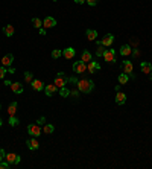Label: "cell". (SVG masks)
Listing matches in <instances>:
<instances>
[{"mask_svg":"<svg viewBox=\"0 0 152 169\" xmlns=\"http://www.w3.org/2000/svg\"><path fill=\"white\" fill-rule=\"evenodd\" d=\"M32 26H34L35 29L43 28V20H40L38 17H34V18H32Z\"/></svg>","mask_w":152,"mask_h":169,"instance_id":"484cf974","label":"cell"},{"mask_svg":"<svg viewBox=\"0 0 152 169\" xmlns=\"http://www.w3.org/2000/svg\"><path fill=\"white\" fill-rule=\"evenodd\" d=\"M67 82H69V78L64 76V73H62V72H59L58 75H56V78H55V81H53V84H55L58 88L66 87V86H67Z\"/></svg>","mask_w":152,"mask_h":169,"instance_id":"7a4b0ae2","label":"cell"},{"mask_svg":"<svg viewBox=\"0 0 152 169\" xmlns=\"http://www.w3.org/2000/svg\"><path fill=\"white\" fill-rule=\"evenodd\" d=\"M12 62H14V55L12 54H6L3 58H2V64L5 67H11L12 66Z\"/></svg>","mask_w":152,"mask_h":169,"instance_id":"7c38bea8","label":"cell"},{"mask_svg":"<svg viewBox=\"0 0 152 169\" xmlns=\"http://www.w3.org/2000/svg\"><path fill=\"white\" fill-rule=\"evenodd\" d=\"M149 76H151V79H152V72H151V73H149Z\"/></svg>","mask_w":152,"mask_h":169,"instance_id":"7bdbcfd3","label":"cell"},{"mask_svg":"<svg viewBox=\"0 0 152 169\" xmlns=\"http://www.w3.org/2000/svg\"><path fill=\"white\" fill-rule=\"evenodd\" d=\"M87 38H88L90 41H96V37H97V32L94 29H87V32H85Z\"/></svg>","mask_w":152,"mask_h":169,"instance_id":"44dd1931","label":"cell"},{"mask_svg":"<svg viewBox=\"0 0 152 169\" xmlns=\"http://www.w3.org/2000/svg\"><path fill=\"white\" fill-rule=\"evenodd\" d=\"M0 110H2V105H0Z\"/></svg>","mask_w":152,"mask_h":169,"instance_id":"ee69618b","label":"cell"},{"mask_svg":"<svg viewBox=\"0 0 152 169\" xmlns=\"http://www.w3.org/2000/svg\"><path fill=\"white\" fill-rule=\"evenodd\" d=\"M101 43H102V46H105V47L113 46V43H114V35H113V34H106V35L101 40Z\"/></svg>","mask_w":152,"mask_h":169,"instance_id":"9c48e42d","label":"cell"},{"mask_svg":"<svg viewBox=\"0 0 152 169\" xmlns=\"http://www.w3.org/2000/svg\"><path fill=\"white\" fill-rule=\"evenodd\" d=\"M5 157H6V152H5V149H3V148H0V162H2V160H5Z\"/></svg>","mask_w":152,"mask_h":169,"instance_id":"e575fe53","label":"cell"},{"mask_svg":"<svg viewBox=\"0 0 152 169\" xmlns=\"http://www.w3.org/2000/svg\"><path fill=\"white\" fill-rule=\"evenodd\" d=\"M126 102V94L122 93V91H117L116 93V104L117 105H123Z\"/></svg>","mask_w":152,"mask_h":169,"instance_id":"2e32d148","label":"cell"},{"mask_svg":"<svg viewBox=\"0 0 152 169\" xmlns=\"http://www.w3.org/2000/svg\"><path fill=\"white\" fill-rule=\"evenodd\" d=\"M140 69H142V72H143V73L149 75V73L152 72V64H151V62H146V61H143L142 64H140Z\"/></svg>","mask_w":152,"mask_h":169,"instance_id":"ffe728a7","label":"cell"},{"mask_svg":"<svg viewBox=\"0 0 152 169\" xmlns=\"http://www.w3.org/2000/svg\"><path fill=\"white\" fill-rule=\"evenodd\" d=\"M26 145H28V148L30 151H37L38 148H40V143H38V140L35 139V137H30V139H28L26 140Z\"/></svg>","mask_w":152,"mask_h":169,"instance_id":"ba28073f","label":"cell"},{"mask_svg":"<svg viewBox=\"0 0 152 169\" xmlns=\"http://www.w3.org/2000/svg\"><path fill=\"white\" fill-rule=\"evenodd\" d=\"M28 133H29L32 137H38V136L43 133V130H41V126H40L38 123H29V125H28Z\"/></svg>","mask_w":152,"mask_h":169,"instance_id":"277c9868","label":"cell"},{"mask_svg":"<svg viewBox=\"0 0 152 169\" xmlns=\"http://www.w3.org/2000/svg\"><path fill=\"white\" fill-rule=\"evenodd\" d=\"M75 3H78V5H84V3H85V0H75Z\"/></svg>","mask_w":152,"mask_h":169,"instance_id":"f35d334b","label":"cell"},{"mask_svg":"<svg viewBox=\"0 0 152 169\" xmlns=\"http://www.w3.org/2000/svg\"><path fill=\"white\" fill-rule=\"evenodd\" d=\"M102 58L106 62H110V64H111V62H116V52H114V49H105Z\"/></svg>","mask_w":152,"mask_h":169,"instance_id":"5b68a950","label":"cell"},{"mask_svg":"<svg viewBox=\"0 0 152 169\" xmlns=\"http://www.w3.org/2000/svg\"><path fill=\"white\" fill-rule=\"evenodd\" d=\"M17 107H18L17 102H11L9 107H8V114H9V116H14L15 111H17Z\"/></svg>","mask_w":152,"mask_h":169,"instance_id":"cb8c5ba5","label":"cell"},{"mask_svg":"<svg viewBox=\"0 0 152 169\" xmlns=\"http://www.w3.org/2000/svg\"><path fill=\"white\" fill-rule=\"evenodd\" d=\"M104 47H105V46H102V43L97 46V49H96V55H97V57H102V55H104V52H105Z\"/></svg>","mask_w":152,"mask_h":169,"instance_id":"f1b7e54d","label":"cell"},{"mask_svg":"<svg viewBox=\"0 0 152 169\" xmlns=\"http://www.w3.org/2000/svg\"><path fill=\"white\" fill-rule=\"evenodd\" d=\"M3 34H5L6 37H12V35L15 34V28H14L12 25H6V26L3 28Z\"/></svg>","mask_w":152,"mask_h":169,"instance_id":"d6986e66","label":"cell"},{"mask_svg":"<svg viewBox=\"0 0 152 169\" xmlns=\"http://www.w3.org/2000/svg\"><path fill=\"white\" fill-rule=\"evenodd\" d=\"M2 123H3V120H2V118H0V126H2Z\"/></svg>","mask_w":152,"mask_h":169,"instance_id":"b9f144b4","label":"cell"},{"mask_svg":"<svg viewBox=\"0 0 152 169\" xmlns=\"http://www.w3.org/2000/svg\"><path fill=\"white\" fill-rule=\"evenodd\" d=\"M117 79H119V84H120V86H125V84L128 82V79H129V76L126 75V73H120Z\"/></svg>","mask_w":152,"mask_h":169,"instance_id":"d4e9b609","label":"cell"},{"mask_svg":"<svg viewBox=\"0 0 152 169\" xmlns=\"http://www.w3.org/2000/svg\"><path fill=\"white\" fill-rule=\"evenodd\" d=\"M61 55H62V50H59V49H53L52 50V57L53 58H59Z\"/></svg>","mask_w":152,"mask_h":169,"instance_id":"4dcf8cb0","label":"cell"},{"mask_svg":"<svg viewBox=\"0 0 152 169\" xmlns=\"http://www.w3.org/2000/svg\"><path fill=\"white\" fill-rule=\"evenodd\" d=\"M131 43H132L134 46H138V40H134V38H132V40H131Z\"/></svg>","mask_w":152,"mask_h":169,"instance_id":"ab89813d","label":"cell"},{"mask_svg":"<svg viewBox=\"0 0 152 169\" xmlns=\"http://www.w3.org/2000/svg\"><path fill=\"white\" fill-rule=\"evenodd\" d=\"M8 73V67H5V66H2L0 67V79H3L5 78V75Z\"/></svg>","mask_w":152,"mask_h":169,"instance_id":"1f68e13d","label":"cell"},{"mask_svg":"<svg viewBox=\"0 0 152 169\" xmlns=\"http://www.w3.org/2000/svg\"><path fill=\"white\" fill-rule=\"evenodd\" d=\"M53 131H55V126H53L52 123H44V126H43V133L44 134H52Z\"/></svg>","mask_w":152,"mask_h":169,"instance_id":"7402d4cb","label":"cell"},{"mask_svg":"<svg viewBox=\"0 0 152 169\" xmlns=\"http://www.w3.org/2000/svg\"><path fill=\"white\" fill-rule=\"evenodd\" d=\"M97 2H99V0H85V3H88L90 6H96Z\"/></svg>","mask_w":152,"mask_h":169,"instance_id":"d590c367","label":"cell"},{"mask_svg":"<svg viewBox=\"0 0 152 169\" xmlns=\"http://www.w3.org/2000/svg\"><path fill=\"white\" fill-rule=\"evenodd\" d=\"M59 96H61V98L70 96V90H69L67 87H61V88H59Z\"/></svg>","mask_w":152,"mask_h":169,"instance_id":"4316f807","label":"cell"},{"mask_svg":"<svg viewBox=\"0 0 152 169\" xmlns=\"http://www.w3.org/2000/svg\"><path fill=\"white\" fill-rule=\"evenodd\" d=\"M11 90H12L14 93H23V90H25V87H23V84L21 82H12L11 84Z\"/></svg>","mask_w":152,"mask_h":169,"instance_id":"5bb4252c","label":"cell"},{"mask_svg":"<svg viewBox=\"0 0 152 169\" xmlns=\"http://www.w3.org/2000/svg\"><path fill=\"white\" fill-rule=\"evenodd\" d=\"M25 81L26 82H32L34 81V75H32L30 72H25Z\"/></svg>","mask_w":152,"mask_h":169,"instance_id":"f546056e","label":"cell"},{"mask_svg":"<svg viewBox=\"0 0 152 169\" xmlns=\"http://www.w3.org/2000/svg\"><path fill=\"white\" fill-rule=\"evenodd\" d=\"M70 96L75 98V99H78L79 98V90H70Z\"/></svg>","mask_w":152,"mask_h":169,"instance_id":"d6a6232c","label":"cell"},{"mask_svg":"<svg viewBox=\"0 0 152 169\" xmlns=\"http://www.w3.org/2000/svg\"><path fill=\"white\" fill-rule=\"evenodd\" d=\"M8 72H9V73H15V69H14V67H8Z\"/></svg>","mask_w":152,"mask_h":169,"instance_id":"60d3db41","label":"cell"},{"mask_svg":"<svg viewBox=\"0 0 152 169\" xmlns=\"http://www.w3.org/2000/svg\"><path fill=\"white\" fill-rule=\"evenodd\" d=\"M87 70H88V73H96L97 70H101V64L96 61H90L87 64Z\"/></svg>","mask_w":152,"mask_h":169,"instance_id":"8fae6325","label":"cell"},{"mask_svg":"<svg viewBox=\"0 0 152 169\" xmlns=\"http://www.w3.org/2000/svg\"><path fill=\"white\" fill-rule=\"evenodd\" d=\"M18 123H20V120L15 118V116H9V125L11 126H17Z\"/></svg>","mask_w":152,"mask_h":169,"instance_id":"83f0119b","label":"cell"},{"mask_svg":"<svg viewBox=\"0 0 152 169\" xmlns=\"http://www.w3.org/2000/svg\"><path fill=\"white\" fill-rule=\"evenodd\" d=\"M62 55H64V58L72 59V58L76 55V50H75L73 47H67V49H64V50H62Z\"/></svg>","mask_w":152,"mask_h":169,"instance_id":"ac0fdd59","label":"cell"},{"mask_svg":"<svg viewBox=\"0 0 152 169\" xmlns=\"http://www.w3.org/2000/svg\"><path fill=\"white\" fill-rule=\"evenodd\" d=\"M72 69H73L75 73H78V75H82V73L87 72V64H85L84 61H76V62H73Z\"/></svg>","mask_w":152,"mask_h":169,"instance_id":"3957f363","label":"cell"},{"mask_svg":"<svg viewBox=\"0 0 152 169\" xmlns=\"http://www.w3.org/2000/svg\"><path fill=\"white\" fill-rule=\"evenodd\" d=\"M119 52H120V55H122V57H128V55H131V54H132V47L129 46V44H123Z\"/></svg>","mask_w":152,"mask_h":169,"instance_id":"e0dca14e","label":"cell"},{"mask_svg":"<svg viewBox=\"0 0 152 169\" xmlns=\"http://www.w3.org/2000/svg\"><path fill=\"white\" fill-rule=\"evenodd\" d=\"M76 86H78V90H79V91H82V93H90V91H93V88H94V82H93L91 79L82 78V79H78Z\"/></svg>","mask_w":152,"mask_h":169,"instance_id":"6da1fadb","label":"cell"},{"mask_svg":"<svg viewBox=\"0 0 152 169\" xmlns=\"http://www.w3.org/2000/svg\"><path fill=\"white\" fill-rule=\"evenodd\" d=\"M30 84H32V88H34L35 91H41V90H44V87H46L44 84H43V82L40 81V79H34Z\"/></svg>","mask_w":152,"mask_h":169,"instance_id":"9a60e30c","label":"cell"},{"mask_svg":"<svg viewBox=\"0 0 152 169\" xmlns=\"http://www.w3.org/2000/svg\"><path fill=\"white\" fill-rule=\"evenodd\" d=\"M9 166H11V165H9L8 162H3V160L0 162V169H8Z\"/></svg>","mask_w":152,"mask_h":169,"instance_id":"836d02e7","label":"cell"},{"mask_svg":"<svg viewBox=\"0 0 152 169\" xmlns=\"http://www.w3.org/2000/svg\"><path fill=\"white\" fill-rule=\"evenodd\" d=\"M81 61H84L85 64L91 61V54H90L88 50H84V52H82V55H81Z\"/></svg>","mask_w":152,"mask_h":169,"instance_id":"603a6c76","label":"cell"},{"mask_svg":"<svg viewBox=\"0 0 152 169\" xmlns=\"http://www.w3.org/2000/svg\"><path fill=\"white\" fill-rule=\"evenodd\" d=\"M132 69H134V66H132V62H131V61H123V70H125V73H126L129 78H134Z\"/></svg>","mask_w":152,"mask_h":169,"instance_id":"30bf717a","label":"cell"},{"mask_svg":"<svg viewBox=\"0 0 152 169\" xmlns=\"http://www.w3.org/2000/svg\"><path fill=\"white\" fill-rule=\"evenodd\" d=\"M58 91V87L55 86V84H50V86H46L44 87V93H46V96H52V94H55Z\"/></svg>","mask_w":152,"mask_h":169,"instance_id":"4fadbf2b","label":"cell"},{"mask_svg":"<svg viewBox=\"0 0 152 169\" xmlns=\"http://www.w3.org/2000/svg\"><path fill=\"white\" fill-rule=\"evenodd\" d=\"M56 26V20L53 18V17H46L44 20H43V28L44 29H50V28H55Z\"/></svg>","mask_w":152,"mask_h":169,"instance_id":"52a82bcc","label":"cell"},{"mask_svg":"<svg viewBox=\"0 0 152 169\" xmlns=\"http://www.w3.org/2000/svg\"><path fill=\"white\" fill-rule=\"evenodd\" d=\"M37 123H38V125H44V123H46V118H44V116H41V118L37 120Z\"/></svg>","mask_w":152,"mask_h":169,"instance_id":"8d00e7d4","label":"cell"},{"mask_svg":"<svg viewBox=\"0 0 152 169\" xmlns=\"http://www.w3.org/2000/svg\"><path fill=\"white\" fill-rule=\"evenodd\" d=\"M40 34L41 35H46V29L44 28H40Z\"/></svg>","mask_w":152,"mask_h":169,"instance_id":"74e56055","label":"cell"},{"mask_svg":"<svg viewBox=\"0 0 152 169\" xmlns=\"http://www.w3.org/2000/svg\"><path fill=\"white\" fill-rule=\"evenodd\" d=\"M6 162L12 166V165H18L20 163V160H21V157L18 155V154H14V152H9V154H6Z\"/></svg>","mask_w":152,"mask_h":169,"instance_id":"8992f818","label":"cell"}]
</instances>
